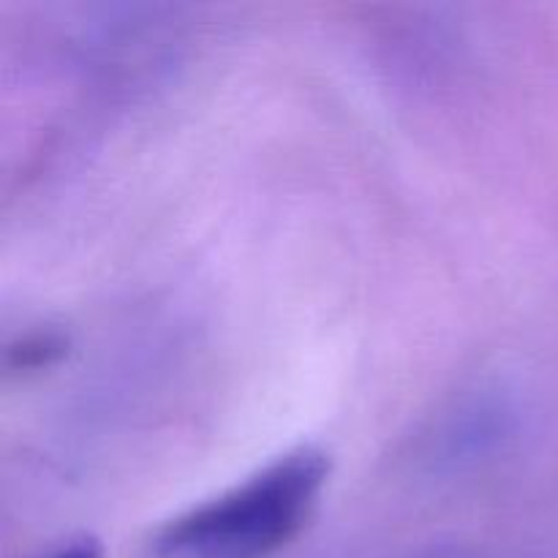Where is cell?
I'll use <instances>...</instances> for the list:
<instances>
[{"label":"cell","instance_id":"7a4b0ae2","mask_svg":"<svg viewBox=\"0 0 558 558\" xmlns=\"http://www.w3.org/2000/svg\"><path fill=\"white\" fill-rule=\"evenodd\" d=\"M36 558H107L104 556V545L98 543L90 534H80V537H71L65 543L54 545V548L44 550Z\"/></svg>","mask_w":558,"mask_h":558},{"label":"cell","instance_id":"6da1fadb","mask_svg":"<svg viewBox=\"0 0 558 558\" xmlns=\"http://www.w3.org/2000/svg\"><path fill=\"white\" fill-rule=\"evenodd\" d=\"M330 469L322 447H292L232 488L161 523L147 556L272 558L314 521Z\"/></svg>","mask_w":558,"mask_h":558}]
</instances>
